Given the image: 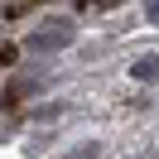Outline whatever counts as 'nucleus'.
<instances>
[{
	"mask_svg": "<svg viewBox=\"0 0 159 159\" xmlns=\"http://www.w3.org/2000/svg\"><path fill=\"white\" fill-rule=\"evenodd\" d=\"M135 77L140 82H159V58H140L135 63Z\"/></svg>",
	"mask_w": 159,
	"mask_h": 159,
	"instance_id": "f03ea898",
	"label": "nucleus"
},
{
	"mask_svg": "<svg viewBox=\"0 0 159 159\" xmlns=\"http://www.w3.org/2000/svg\"><path fill=\"white\" fill-rule=\"evenodd\" d=\"M149 20H159V0H149Z\"/></svg>",
	"mask_w": 159,
	"mask_h": 159,
	"instance_id": "7ed1b4c3",
	"label": "nucleus"
},
{
	"mask_svg": "<svg viewBox=\"0 0 159 159\" xmlns=\"http://www.w3.org/2000/svg\"><path fill=\"white\" fill-rule=\"evenodd\" d=\"M68 39H72V24H43V29L29 34V48H58Z\"/></svg>",
	"mask_w": 159,
	"mask_h": 159,
	"instance_id": "f257e3e1",
	"label": "nucleus"
},
{
	"mask_svg": "<svg viewBox=\"0 0 159 159\" xmlns=\"http://www.w3.org/2000/svg\"><path fill=\"white\" fill-rule=\"evenodd\" d=\"M92 5H120V0H92Z\"/></svg>",
	"mask_w": 159,
	"mask_h": 159,
	"instance_id": "20e7f679",
	"label": "nucleus"
}]
</instances>
